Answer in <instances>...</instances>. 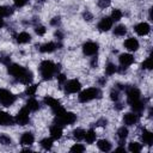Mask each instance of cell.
I'll use <instances>...</instances> for the list:
<instances>
[{"label":"cell","mask_w":153,"mask_h":153,"mask_svg":"<svg viewBox=\"0 0 153 153\" xmlns=\"http://www.w3.org/2000/svg\"><path fill=\"white\" fill-rule=\"evenodd\" d=\"M57 69H59V66H56L50 60L42 61L41 66H39V72H41V75L44 80H50L53 78V75L57 72Z\"/></svg>","instance_id":"cell-1"},{"label":"cell","mask_w":153,"mask_h":153,"mask_svg":"<svg viewBox=\"0 0 153 153\" xmlns=\"http://www.w3.org/2000/svg\"><path fill=\"white\" fill-rule=\"evenodd\" d=\"M98 97H100L99 90L96 88V87H90V88H86V90L81 91L78 96V99L81 103H87V102H90L94 98H98Z\"/></svg>","instance_id":"cell-2"},{"label":"cell","mask_w":153,"mask_h":153,"mask_svg":"<svg viewBox=\"0 0 153 153\" xmlns=\"http://www.w3.org/2000/svg\"><path fill=\"white\" fill-rule=\"evenodd\" d=\"M76 121V115L73 112H63L60 116H55V124L62 127V126H71Z\"/></svg>","instance_id":"cell-3"},{"label":"cell","mask_w":153,"mask_h":153,"mask_svg":"<svg viewBox=\"0 0 153 153\" xmlns=\"http://www.w3.org/2000/svg\"><path fill=\"white\" fill-rule=\"evenodd\" d=\"M16 102V96L6 88H0V103L4 106H10Z\"/></svg>","instance_id":"cell-4"},{"label":"cell","mask_w":153,"mask_h":153,"mask_svg":"<svg viewBox=\"0 0 153 153\" xmlns=\"http://www.w3.org/2000/svg\"><path fill=\"white\" fill-rule=\"evenodd\" d=\"M8 73L12 75V76H14V78H17L18 80L26 73V68L25 67H23V66H20V65H17V63H12V65H8Z\"/></svg>","instance_id":"cell-5"},{"label":"cell","mask_w":153,"mask_h":153,"mask_svg":"<svg viewBox=\"0 0 153 153\" xmlns=\"http://www.w3.org/2000/svg\"><path fill=\"white\" fill-rule=\"evenodd\" d=\"M81 88V84L78 79H72L65 82V91L66 93H76Z\"/></svg>","instance_id":"cell-6"},{"label":"cell","mask_w":153,"mask_h":153,"mask_svg":"<svg viewBox=\"0 0 153 153\" xmlns=\"http://www.w3.org/2000/svg\"><path fill=\"white\" fill-rule=\"evenodd\" d=\"M29 109L25 106V108H22L20 110H19V112L17 114V116H16V118H14V121L17 122V124H19V126H25V124H27V122H29Z\"/></svg>","instance_id":"cell-7"},{"label":"cell","mask_w":153,"mask_h":153,"mask_svg":"<svg viewBox=\"0 0 153 153\" xmlns=\"http://www.w3.org/2000/svg\"><path fill=\"white\" fill-rule=\"evenodd\" d=\"M140 96H141V93H140L139 88H136V87H130L127 90V102L129 103V105L140 100Z\"/></svg>","instance_id":"cell-8"},{"label":"cell","mask_w":153,"mask_h":153,"mask_svg":"<svg viewBox=\"0 0 153 153\" xmlns=\"http://www.w3.org/2000/svg\"><path fill=\"white\" fill-rule=\"evenodd\" d=\"M82 51L85 55L87 56H91V55H96L97 51H98V44L96 42H86L84 43L82 45Z\"/></svg>","instance_id":"cell-9"},{"label":"cell","mask_w":153,"mask_h":153,"mask_svg":"<svg viewBox=\"0 0 153 153\" xmlns=\"http://www.w3.org/2000/svg\"><path fill=\"white\" fill-rule=\"evenodd\" d=\"M134 30H135V32H136L139 36H146V35L149 33L151 26H149L148 23L141 22V23H139V24H136V25L134 26Z\"/></svg>","instance_id":"cell-10"},{"label":"cell","mask_w":153,"mask_h":153,"mask_svg":"<svg viewBox=\"0 0 153 153\" xmlns=\"http://www.w3.org/2000/svg\"><path fill=\"white\" fill-rule=\"evenodd\" d=\"M112 27V19L110 17H103L98 23V30L102 32H106Z\"/></svg>","instance_id":"cell-11"},{"label":"cell","mask_w":153,"mask_h":153,"mask_svg":"<svg viewBox=\"0 0 153 153\" xmlns=\"http://www.w3.org/2000/svg\"><path fill=\"white\" fill-rule=\"evenodd\" d=\"M118 61H120V65L126 68V67H129L130 65L134 63V56H133L131 54L124 53V54H121V55H120Z\"/></svg>","instance_id":"cell-12"},{"label":"cell","mask_w":153,"mask_h":153,"mask_svg":"<svg viewBox=\"0 0 153 153\" xmlns=\"http://www.w3.org/2000/svg\"><path fill=\"white\" fill-rule=\"evenodd\" d=\"M124 47L126 49H128L129 51H135L139 49V41L134 37H129L124 41Z\"/></svg>","instance_id":"cell-13"},{"label":"cell","mask_w":153,"mask_h":153,"mask_svg":"<svg viewBox=\"0 0 153 153\" xmlns=\"http://www.w3.org/2000/svg\"><path fill=\"white\" fill-rule=\"evenodd\" d=\"M123 122L127 126H134L137 122V115L135 112H127L123 116Z\"/></svg>","instance_id":"cell-14"},{"label":"cell","mask_w":153,"mask_h":153,"mask_svg":"<svg viewBox=\"0 0 153 153\" xmlns=\"http://www.w3.org/2000/svg\"><path fill=\"white\" fill-rule=\"evenodd\" d=\"M14 122L12 116L5 111H0V126H11Z\"/></svg>","instance_id":"cell-15"},{"label":"cell","mask_w":153,"mask_h":153,"mask_svg":"<svg viewBox=\"0 0 153 153\" xmlns=\"http://www.w3.org/2000/svg\"><path fill=\"white\" fill-rule=\"evenodd\" d=\"M33 141H35V136H33V134L30 133V131H25V133L22 135V137H20V143H22V145L29 146V145L33 143Z\"/></svg>","instance_id":"cell-16"},{"label":"cell","mask_w":153,"mask_h":153,"mask_svg":"<svg viewBox=\"0 0 153 153\" xmlns=\"http://www.w3.org/2000/svg\"><path fill=\"white\" fill-rule=\"evenodd\" d=\"M50 135H51V139L54 140H59L61 136H62V127L57 126V124H54L50 127Z\"/></svg>","instance_id":"cell-17"},{"label":"cell","mask_w":153,"mask_h":153,"mask_svg":"<svg viewBox=\"0 0 153 153\" xmlns=\"http://www.w3.org/2000/svg\"><path fill=\"white\" fill-rule=\"evenodd\" d=\"M56 48H57V45L54 42H48V43H44V44L41 45L39 51L41 53H53Z\"/></svg>","instance_id":"cell-18"},{"label":"cell","mask_w":153,"mask_h":153,"mask_svg":"<svg viewBox=\"0 0 153 153\" xmlns=\"http://www.w3.org/2000/svg\"><path fill=\"white\" fill-rule=\"evenodd\" d=\"M30 41H31V36H30L29 32L23 31V32H20V33L17 36V42L20 43V44H26V43H29Z\"/></svg>","instance_id":"cell-19"},{"label":"cell","mask_w":153,"mask_h":153,"mask_svg":"<svg viewBox=\"0 0 153 153\" xmlns=\"http://www.w3.org/2000/svg\"><path fill=\"white\" fill-rule=\"evenodd\" d=\"M141 139H142L143 143H146V145H152V142H153V134H152L149 130L143 129V130H142Z\"/></svg>","instance_id":"cell-20"},{"label":"cell","mask_w":153,"mask_h":153,"mask_svg":"<svg viewBox=\"0 0 153 153\" xmlns=\"http://www.w3.org/2000/svg\"><path fill=\"white\" fill-rule=\"evenodd\" d=\"M26 108L30 110V111H37L39 109V103L37 99L35 98H29L27 102H26Z\"/></svg>","instance_id":"cell-21"},{"label":"cell","mask_w":153,"mask_h":153,"mask_svg":"<svg viewBox=\"0 0 153 153\" xmlns=\"http://www.w3.org/2000/svg\"><path fill=\"white\" fill-rule=\"evenodd\" d=\"M97 146H98V148H99L100 151H103V152H109V151L111 149V143H110L108 140H105V139L98 140Z\"/></svg>","instance_id":"cell-22"},{"label":"cell","mask_w":153,"mask_h":153,"mask_svg":"<svg viewBox=\"0 0 153 153\" xmlns=\"http://www.w3.org/2000/svg\"><path fill=\"white\" fill-rule=\"evenodd\" d=\"M44 103H45L48 106H50V108H51V110L61 105V104H60V102H59L57 99H55V98H53V97H50V96L44 97Z\"/></svg>","instance_id":"cell-23"},{"label":"cell","mask_w":153,"mask_h":153,"mask_svg":"<svg viewBox=\"0 0 153 153\" xmlns=\"http://www.w3.org/2000/svg\"><path fill=\"white\" fill-rule=\"evenodd\" d=\"M84 139L86 140L87 143H93L96 141V131L93 129H90L87 131H85V136Z\"/></svg>","instance_id":"cell-24"},{"label":"cell","mask_w":153,"mask_h":153,"mask_svg":"<svg viewBox=\"0 0 153 153\" xmlns=\"http://www.w3.org/2000/svg\"><path fill=\"white\" fill-rule=\"evenodd\" d=\"M32 78H33V75H32V72L31 71H26V73L19 79V81L22 82V84H25V85H29L31 81H32Z\"/></svg>","instance_id":"cell-25"},{"label":"cell","mask_w":153,"mask_h":153,"mask_svg":"<svg viewBox=\"0 0 153 153\" xmlns=\"http://www.w3.org/2000/svg\"><path fill=\"white\" fill-rule=\"evenodd\" d=\"M127 33V26L126 25H117L114 29V35L115 36H124Z\"/></svg>","instance_id":"cell-26"},{"label":"cell","mask_w":153,"mask_h":153,"mask_svg":"<svg viewBox=\"0 0 153 153\" xmlns=\"http://www.w3.org/2000/svg\"><path fill=\"white\" fill-rule=\"evenodd\" d=\"M117 136H118V139H120L121 142L124 141V140L127 139V136H128V129H127L126 127H121V128L117 130Z\"/></svg>","instance_id":"cell-27"},{"label":"cell","mask_w":153,"mask_h":153,"mask_svg":"<svg viewBox=\"0 0 153 153\" xmlns=\"http://www.w3.org/2000/svg\"><path fill=\"white\" fill-rule=\"evenodd\" d=\"M41 146H42V148L45 149V151L51 149V147H53V139H50V137L43 139V140L41 141Z\"/></svg>","instance_id":"cell-28"},{"label":"cell","mask_w":153,"mask_h":153,"mask_svg":"<svg viewBox=\"0 0 153 153\" xmlns=\"http://www.w3.org/2000/svg\"><path fill=\"white\" fill-rule=\"evenodd\" d=\"M73 136H74L75 140L80 141V140H82L84 136H85V130L81 129V128H76V129L73 130Z\"/></svg>","instance_id":"cell-29"},{"label":"cell","mask_w":153,"mask_h":153,"mask_svg":"<svg viewBox=\"0 0 153 153\" xmlns=\"http://www.w3.org/2000/svg\"><path fill=\"white\" fill-rule=\"evenodd\" d=\"M128 149L130 151V152H133V153H139L141 149H142V147H141V145L139 143V142H130L129 143V146H128Z\"/></svg>","instance_id":"cell-30"},{"label":"cell","mask_w":153,"mask_h":153,"mask_svg":"<svg viewBox=\"0 0 153 153\" xmlns=\"http://www.w3.org/2000/svg\"><path fill=\"white\" fill-rule=\"evenodd\" d=\"M116 71H117V67L115 66V63H111V62L106 63V66H105V73H106L108 75H112V74H115Z\"/></svg>","instance_id":"cell-31"},{"label":"cell","mask_w":153,"mask_h":153,"mask_svg":"<svg viewBox=\"0 0 153 153\" xmlns=\"http://www.w3.org/2000/svg\"><path fill=\"white\" fill-rule=\"evenodd\" d=\"M12 13V8L8 6H0V18L8 17Z\"/></svg>","instance_id":"cell-32"},{"label":"cell","mask_w":153,"mask_h":153,"mask_svg":"<svg viewBox=\"0 0 153 153\" xmlns=\"http://www.w3.org/2000/svg\"><path fill=\"white\" fill-rule=\"evenodd\" d=\"M110 18L112 19V22H118V20H121V18H122V12H121L118 8H115V10H112Z\"/></svg>","instance_id":"cell-33"},{"label":"cell","mask_w":153,"mask_h":153,"mask_svg":"<svg viewBox=\"0 0 153 153\" xmlns=\"http://www.w3.org/2000/svg\"><path fill=\"white\" fill-rule=\"evenodd\" d=\"M84 151H85V147L81 143H75L71 147V152H74V153H82Z\"/></svg>","instance_id":"cell-34"},{"label":"cell","mask_w":153,"mask_h":153,"mask_svg":"<svg viewBox=\"0 0 153 153\" xmlns=\"http://www.w3.org/2000/svg\"><path fill=\"white\" fill-rule=\"evenodd\" d=\"M141 67H142L143 69H152V67H153L152 57H151V56H149V57H147V59L141 63Z\"/></svg>","instance_id":"cell-35"},{"label":"cell","mask_w":153,"mask_h":153,"mask_svg":"<svg viewBox=\"0 0 153 153\" xmlns=\"http://www.w3.org/2000/svg\"><path fill=\"white\" fill-rule=\"evenodd\" d=\"M37 86H38V85H29V86L26 87V90H25V93H26L27 96H33V94L36 93V91H37Z\"/></svg>","instance_id":"cell-36"},{"label":"cell","mask_w":153,"mask_h":153,"mask_svg":"<svg viewBox=\"0 0 153 153\" xmlns=\"http://www.w3.org/2000/svg\"><path fill=\"white\" fill-rule=\"evenodd\" d=\"M11 142H12V140H11L10 136H7L6 134H1L0 135V143L1 145H10Z\"/></svg>","instance_id":"cell-37"},{"label":"cell","mask_w":153,"mask_h":153,"mask_svg":"<svg viewBox=\"0 0 153 153\" xmlns=\"http://www.w3.org/2000/svg\"><path fill=\"white\" fill-rule=\"evenodd\" d=\"M35 32L38 35V36H43L45 32H47V29L43 26V25H38L35 27Z\"/></svg>","instance_id":"cell-38"},{"label":"cell","mask_w":153,"mask_h":153,"mask_svg":"<svg viewBox=\"0 0 153 153\" xmlns=\"http://www.w3.org/2000/svg\"><path fill=\"white\" fill-rule=\"evenodd\" d=\"M110 98H111V100H118V98H120V93H118V91L117 90H111V92H110Z\"/></svg>","instance_id":"cell-39"},{"label":"cell","mask_w":153,"mask_h":153,"mask_svg":"<svg viewBox=\"0 0 153 153\" xmlns=\"http://www.w3.org/2000/svg\"><path fill=\"white\" fill-rule=\"evenodd\" d=\"M27 1H29V0H14V6L18 7V8H20V7L25 6V5L27 4Z\"/></svg>","instance_id":"cell-40"},{"label":"cell","mask_w":153,"mask_h":153,"mask_svg":"<svg viewBox=\"0 0 153 153\" xmlns=\"http://www.w3.org/2000/svg\"><path fill=\"white\" fill-rule=\"evenodd\" d=\"M98 5H99V7L105 8V7H108V6L110 5V0H99Z\"/></svg>","instance_id":"cell-41"},{"label":"cell","mask_w":153,"mask_h":153,"mask_svg":"<svg viewBox=\"0 0 153 153\" xmlns=\"http://www.w3.org/2000/svg\"><path fill=\"white\" fill-rule=\"evenodd\" d=\"M57 81H59V84H65L66 81H67V78H66V75L65 74H59L57 75Z\"/></svg>","instance_id":"cell-42"},{"label":"cell","mask_w":153,"mask_h":153,"mask_svg":"<svg viewBox=\"0 0 153 153\" xmlns=\"http://www.w3.org/2000/svg\"><path fill=\"white\" fill-rule=\"evenodd\" d=\"M50 24H51L53 26H57V25L60 24V17H54V18L50 20Z\"/></svg>","instance_id":"cell-43"},{"label":"cell","mask_w":153,"mask_h":153,"mask_svg":"<svg viewBox=\"0 0 153 153\" xmlns=\"http://www.w3.org/2000/svg\"><path fill=\"white\" fill-rule=\"evenodd\" d=\"M97 66H98V59H97V57H93V59H92V61H91V67L96 68Z\"/></svg>","instance_id":"cell-44"},{"label":"cell","mask_w":153,"mask_h":153,"mask_svg":"<svg viewBox=\"0 0 153 153\" xmlns=\"http://www.w3.org/2000/svg\"><path fill=\"white\" fill-rule=\"evenodd\" d=\"M84 18H85V20H92V14L88 13V12H85L84 13Z\"/></svg>","instance_id":"cell-45"},{"label":"cell","mask_w":153,"mask_h":153,"mask_svg":"<svg viewBox=\"0 0 153 153\" xmlns=\"http://www.w3.org/2000/svg\"><path fill=\"white\" fill-rule=\"evenodd\" d=\"M97 124L98 126H106V120H100L97 122Z\"/></svg>","instance_id":"cell-46"},{"label":"cell","mask_w":153,"mask_h":153,"mask_svg":"<svg viewBox=\"0 0 153 153\" xmlns=\"http://www.w3.org/2000/svg\"><path fill=\"white\" fill-rule=\"evenodd\" d=\"M55 36H56V37H59V39H61V38H62V33H61L60 31H56V32H55Z\"/></svg>","instance_id":"cell-47"},{"label":"cell","mask_w":153,"mask_h":153,"mask_svg":"<svg viewBox=\"0 0 153 153\" xmlns=\"http://www.w3.org/2000/svg\"><path fill=\"white\" fill-rule=\"evenodd\" d=\"M4 26V19L2 18H0V29Z\"/></svg>","instance_id":"cell-48"},{"label":"cell","mask_w":153,"mask_h":153,"mask_svg":"<svg viewBox=\"0 0 153 153\" xmlns=\"http://www.w3.org/2000/svg\"><path fill=\"white\" fill-rule=\"evenodd\" d=\"M116 151H124V148H123V147H118Z\"/></svg>","instance_id":"cell-49"}]
</instances>
